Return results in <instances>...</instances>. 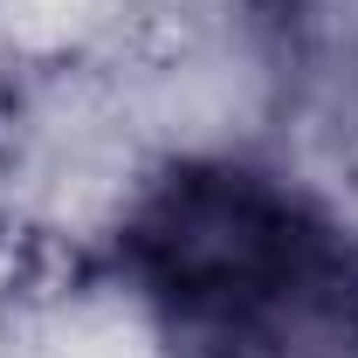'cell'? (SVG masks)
<instances>
[{
	"label": "cell",
	"mask_w": 358,
	"mask_h": 358,
	"mask_svg": "<svg viewBox=\"0 0 358 358\" xmlns=\"http://www.w3.org/2000/svg\"><path fill=\"white\" fill-rule=\"evenodd\" d=\"M110 268L166 358H358V227L282 166L166 159L110 227Z\"/></svg>",
	"instance_id": "1"
}]
</instances>
